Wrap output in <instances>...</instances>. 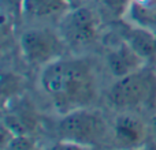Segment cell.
Instances as JSON below:
<instances>
[{"label":"cell","mask_w":156,"mask_h":150,"mask_svg":"<svg viewBox=\"0 0 156 150\" xmlns=\"http://www.w3.org/2000/svg\"><path fill=\"white\" fill-rule=\"evenodd\" d=\"M154 128H155V132H156V116H155V119H154Z\"/></svg>","instance_id":"obj_16"},{"label":"cell","mask_w":156,"mask_h":150,"mask_svg":"<svg viewBox=\"0 0 156 150\" xmlns=\"http://www.w3.org/2000/svg\"><path fill=\"white\" fill-rule=\"evenodd\" d=\"M97 2L101 5L103 11L112 16H119L126 10H129L132 0H97Z\"/></svg>","instance_id":"obj_12"},{"label":"cell","mask_w":156,"mask_h":150,"mask_svg":"<svg viewBox=\"0 0 156 150\" xmlns=\"http://www.w3.org/2000/svg\"><path fill=\"white\" fill-rule=\"evenodd\" d=\"M40 83L63 113L83 108L94 97L93 73L90 64L82 59H55L45 64Z\"/></svg>","instance_id":"obj_1"},{"label":"cell","mask_w":156,"mask_h":150,"mask_svg":"<svg viewBox=\"0 0 156 150\" xmlns=\"http://www.w3.org/2000/svg\"><path fill=\"white\" fill-rule=\"evenodd\" d=\"M83 2H86V0H69L71 7H77V5H80L81 3H83Z\"/></svg>","instance_id":"obj_15"},{"label":"cell","mask_w":156,"mask_h":150,"mask_svg":"<svg viewBox=\"0 0 156 150\" xmlns=\"http://www.w3.org/2000/svg\"><path fill=\"white\" fill-rule=\"evenodd\" d=\"M100 21L93 10L82 5L71 7L66 11L59 25L63 41L73 46L90 44L99 33Z\"/></svg>","instance_id":"obj_4"},{"label":"cell","mask_w":156,"mask_h":150,"mask_svg":"<svg viewBox=\"0 0 156 150\" xmlns=\"http://www.w3.org/2000/svg\"><path fill=\"white\" fill-rule=\"evenodd\" d=\"M21 79L15 74H4L2 78V94H3V102L7 101V98H12V96L18 91Z\"/></svg>","instance_id":"obj_11"},{"label":"cell","mask_w":156,"mask_h":150,"mask_svg":"<svg viewBox=\"0 0 156 150\" xmlns=\"http://www.w3.org/2000/svg\"><path fill=\"white\" fill-rule=\"evenodd\" d=\"M69 7V0H22L19 11L27 18H48L66 12Z\"/></svg>","instance_id":"obj_9"},{"label":"cell","mask_w":156,"mask_h":150,"mask_svg":"<svg viewBox=\"0 0 156 150\" xmlns=\"http://www.w3.org/2000/svg\"><path fill=\"white\" fill-rule=\"evenodd\" d=\"M155 91L154 75L141 68L119 78L110 89L108 100L116 108H134L151 101Z\"/></svg>","instance_id":"obj_3"},{"label":"cell","mask_w":156,"mask_h":150,"mask_svg":"<svg viewBox=\"0 0 156 150\" xmlns=\"http://www.w3.org/2000/svg\"><path fill=\"white\" fill-rule=\"evenodd\" d=\"M126 43L145 60L156 51V34L145 26L130 29L126 36Z\"/></svg>","instance_id":"obj_10"},{"label":"cell","mask_w":156,"mask_h":150,"mask_svg":"<svg viewBox=\"0 0 156 150\" xmlns=\"http://www.w3.org/2000/svg\"><path fill=\"white\" fill-rule=\"evenodd\" d=\"M7 148H10V149H34L36 143H34V141L27 137V134H18V135H14V138L10 141Z\"/></svg>","instance_id":"obj_13"},{"label":"cell","mask_w":156,"mask_h":150,"mask_svg":"<svg viewBox=\"0 0 156 150\" xmlns=\"http://www.w3.org/2000/svg\"><path fill=\"white\" fill-rule=\"evenodd\" d=\"M115 138L123 146H137L145 138V127L138 119L129 115H122L116 119L114 126Z\"/></svg>","instance_id":"obj_8"},{"label":"cell","mask_w":156,"mask_h":150,"mask_svg":"<svg viewBox=\"0 0 156 150\" xmlns=\"http://www.w3.org/2000/svg\"><path fill=\"white\" fill-rule=\"evenodd\" d=\"M10 102L12 105L7 108L8 112L4 115L3 119V124L8 127L15 135L18 134H30L37 126V118L30 107L29 102L23 101V100H14L11 98Z\"/></svg>","instance_id":"obj_6"},{"label":"cell","mask_w":156,"mask_h":150,"mask_svg":"<svg viewBox=\"0 0 156 150\" xmlns=\"http://www.w3.org/2000/svg\"><path fill=\"white\" fill-rule=\"evenodd\" d=\"M58 131L62 138V148H90L103 139L105 123L100 113L83 107L65 113Z\"/></svg>","instance_id":"obj_2"},{"label":"cell","mask_w":156,"mask_h":150,"mask_svg":"<svg viewBox=\"0 0 156 150\" xmlns=\"http://www.w3.org/2000/svg\"><path fill=\"white\" fill-rule=\"evenodd\" d=\"M3 2H4L5 4L8 5V7L16 8V10H21V3H22V0H3Z\"/></svg>","instance_id":"obj_14"},{"label":"cell","mask_w":156,"mask_h":150,"mask_svg":"<svg viewBox=\"0 0 156 150\" xmlns=\"http://www.w3.org/2000/svg\"><path fill=\"white\" fill-rule=\"evenodd\" d=\"M144 60L129 44L125 43L119 44L115 49L108 55V67L111 73L115 77L122 78L127 74H132L143 68Z\"/></svg>","instance_id":"obj_7"},{"label":"cell","mask_w":156,"mask_h":150,"mask_svg":"<svg viewBox=\"0 0 156 150\" xmlns=\"http://www.w3.org/2000/svg\"><path fill=\"white\" fill-rule=\"evenodd\" d=\"M62 40L49 29L27 30L21 37V52L29 64H48L59 57Z\"/></svg>","instance_id":"obj_5"}]
</instances>
